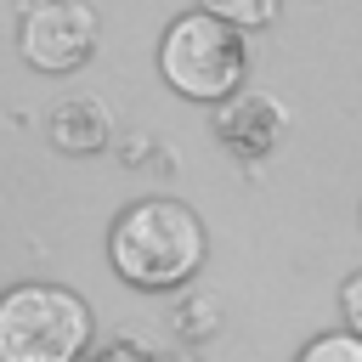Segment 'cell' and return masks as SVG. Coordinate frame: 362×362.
<instances>
[{"instance_id": "6da1fadb", "label": "cell", "mask_w": 362, "mask_h": 362, "mask_svg": "<svg viewBox=\"0 0 362 362\" xmlns=\"http://www.w3.org/2000/svg\"><path fill=\"white\" fill-rule=\"evenodd\" d=\"M204 221L181 198H136L107 232V260L130 288H181L204 266Z\"/></svg>"}, {"instance_id": "7a4b0ae2", "label": "cell", "mask_w": 362, "mask_h": 362, "mask_svg": "<svg viewBox=\"0 0 362 362\" xmlns=\"http://www.w3.org/2000/svg\"><path fill=\"white\" fill-rule=\"evenodd\" d=\"M90 305L62 283H17L0 294V362H85Z\"/></svg>"}, {"instance_id": "3957f363", "label": "cell", "mask_w": 362, "mask_h": 362, "mask_svg": "<svg viewBox=\"0 0 362 362\" xmlns=\"http://www.w3.org/2000/svg\"><path fill=\"white\" fill-rule=\"evenodd\" d=\"M243 68H249V51H243V34L209 11H187L164 28L158 40V74L170 90L192 96V102H226L238 85H243Z\"/></svg>"}, {"instance_id": "277c9868", "label": "cell", "mask_w": 362, "mask_h": 362, "mask_svg": "<svg viewBox=\"0 0 362 362\" xmlns=\"http://www.w3.org/2000/svg\"><path fill=\"white\" fill-rule=\"evenodd\" d=\"M96 40H102V17L90 0H28L23 6L17 45H23V62L40 74L85 68L96 57Z\"/></svg>"}, {"instance_id": "5b68a950", "label": "cell", "mask_w": 362, "mask_h": 362, "mask_svg": "<svg viewBox=\"0 0 362 362\" xmlns=\"http://www.w3.org/2000/svg\"><path fill=\"white\" fill-rule=\"evenodd\" d=\"M215 136L238 153V158H266L277 153V141L288 136V107L272 96V90H232L221 107H215Z\"/></svg>"}, {"instance_id": "8992f818", "label": "cell", "mask_w": 362, "mask_h": 362, "mask_svg": "<svg viewBox=\"0 0 362 362\" xmlns=\"http://www.w3.org/2000/svg\"><path fill=\"white\" fill-rule=\"evenodd\" d=\"M45 136L57 153H102L113 136V113L102 96H68L45 113Z\"/></svg>"}, {"instance_id": "52a82bcc", "label": "cell", "mask_w": 362, "mask_h": 362, "mask_svg": "<svg viewBox=\"0 0 362 362\" xmlns=\"http://www.w3.org/2000/svg\"><path fill=\"white\" fill-rule=\"evenodd\" d=\"M198 11H209L243 34V28H266L277 17V0H198Z\"/></svg>"}, {"instance_id": "ba28073f", "label": "cell", "mask_w": 362, "mask_h": 362, "mask_svg": "<svg viewBox=\"0 0 362 362\" xmlns=\"http://www.w3.org/2000/svg\"><path fill=\"white\" fill-rule=\"evenodd\" d=\"M294 362H362V334L339 328V334H317Z\"/></svg>"}, {"instance_id": "9c48e42d", "label": "cell", "mask_w": 362, "mask_h": 362, "mask_svg": "<svg viewBox=\"0 0 362 362\" xmlns=\"http://www.w3.org/2000/svg\"><path fill=\"white\" fill-rule=\"evenodd\" d=\"M339 311H345V328L362 334V272L345 277V288H339Z\"/></svg>"}, {"instance_id": "30bf717a", "label": "cell", "mask_w": 362, "mask_h": 362, "mask_svg": "<svg viewBox=\"0 0 362 362\" xmlns=\"http://www.w3.org/2000/svg\"><path fill=\"white\" fill-rule=\"evenodd\" d=\"M90 362H147V351H136L130 339H113V345H102Z\"/></svg>"}, {"instance_id": "8fae6325", "label": "cell", "mask_w": 362, "mask_h": 362, "mask_svg": "<svg viewBox=\"0 0 362 362\" xmlns=\"http://www.w3.org/2000/svg\"><path fill=\"white\" fill-rule=\"evenodd\" d=\"M147 362H198L192 351H170V356H147Z\"/></svg>"}]
</instances>
